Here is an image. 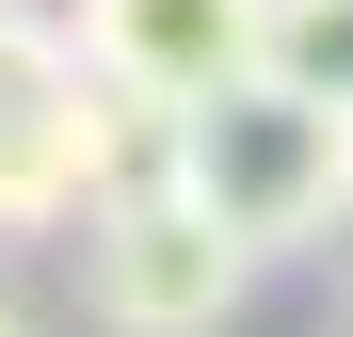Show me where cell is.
<instances>
[{
	"instance_id": "cell-1",
	"label": "cell",
	"mask_w": 353,
	"mask_h": 337,
	"mask_svg": "<svg viewBox=\"0 0 353 337\" xmlns=\"http://www.w3.org/2000/svg\"><path fill=\"white\" fill-rule=\"evenodd\" d=\"M176 193H193L257 273L353 241V81H225V96H193Z\"/></svg>"
},
{
	"instance_id": "cell-2",
	"label": "cell",
	"mask_w": 353,
	"mask_h": 337,
	"mask_svg": "<svg viewBox=\"0 0 353 337\" xmlns=\"http://www.w3.org/2000/svg\"><path fill=\"white\" fill-rule=\"evenodd\" d=\"M241 305H257V257L225 241L176 177L81 209V321L97 337H225Z\"/></svg>"
},
{
	"instance_id": "cell-3",
	"label": "cell",
	"mask_w": 353,
	"mask_h": 337,
	"mask_svg": "<svg viewBox=\"0 0 353 337\" xmlns=\"http://www.w3.org/2000/svg\"><path fill=\"white\" fill-rule=\"evenodd\" d=\"M97 193V65L65 48V17H0V241H48Z\"/></svg>"
},
{
	"instance_id": "cell-4",
	"label": "cell",
	"mask_w": 353,
	"mask_h": 337,
	"mask_svg": "<svg viewBox=\"0 0 353 337\" xmlns=\"http://www.w3.org/2000/svg\"><path fill=\"white\" fill-rule=\"evenodd\" d=\"M65 48H81L112 96L193 112L225 81H257V0H65Z\"/></svg>"
},
{
	"instance_id": "cell-5",
	"label": "cell",
	"mask_w": 353,
	"mask_h": 337,
	"mask_svg": "<svg viewBox=\"0 0 353 337\" xmlns=\"http://www.w3.org/2000/svg\"><path fill=\"white\" fill-rule=\"evenodd\" d=\"M257 81H353V0H257Z\"/></svg>"
},
{
	"instance_id": "cell-6",
	"label": "cell",
	"mask_w": 353,
	"mask_h": 337,
	"mask_svg": "<svg viewBox=\"0 0 353 337\" xmlns=\"http://www.w3.org/2000/svg\"><path fill=\"white\" fill-rule=\"evenodd\" d=\"M0 337H48V321H32V305H17V289H0Z\"/></svg>"
},
{
	"instance_id": "cell-7",
	"label": "cell",
	"mask_w": 353,
	"mask_h": 337,
	"mask_svg": "<svg viewBox=\"0 0 353 337\" xmlns=\"http://www.w3.org/2000/svg\"><path fill=\"white\" fill-rule=\"evenodd\" d=\"M0 17H17V0H0Z\"/></svg>"
}]
</instances>
